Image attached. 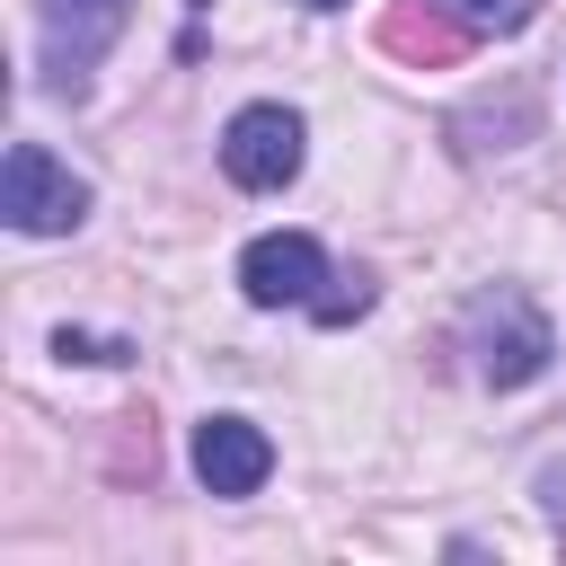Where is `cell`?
Segmentation results:
<instances>
[{
	"label": "cell",
	"instance_id": "cell-1",
	"mask_svg": "<svg viewBox=\"0 0 566 566\" xmlns=\"http://www.w3.org/2000/svg\"><path fill=\"white\" fill-rule=\"evenodd\" d=\"M451 336H460L478 389H531V380L557 363V327H548V310H539L522 283H486V292H469V310H460Z\"/></svg>",
	"mask_w": 566,
	"mask_h": 566
},
{
	"label": "cell",
	"instance_id": "cell-2",
	"mask_svg": "<svg viewBox=\"0 0 566 566\" xmlns=\"http://www.w3.org/2000/svg\"><path fill=\"white\" fill-rule=\"evenodd\" d=\"M0 221L18 239H71L88 221V177H71L44 142H9V159H0Z\"/></svg>",
	"mask_w": 566,
	"mask_h": 566
},
{
	"label": "cell",
	"instance_id": "cell-3",
	"mask_svg": "<svg viewBox=\"0 0 566 566\" xmlns=\"http://www.w3.org/2000/svg\"><path fill=\"white\" fill-rule=\"evenodd\" d=\"M301 159H310V124L292 106H274V97H256V106H239L221 124V177L239 195H283L301 177Z\"/></svg>",
	"mask_w": 566,
	"mask_h": 566
},
{
	"label": "cell",
	"instance_id": "cell-4",
	"mask_svg": "<svg viewBox=\"0 0 566 566\" xmlns=\"http://www.w3.org/2000/svg\"><path fill=\"white\" fill-rule=\"evenodd\" d=\"M44 18V88L53 97H88V71L106 62V44L133 27V0H35Z\"/></svg>",
	"mask_w": 566,
	"mask_h": 566
},
{
	"label": "cell",
	"instance_id": "cell-5",
	"mask_svg": "<svg viewBox=\"0 0 566 566\" xmlns=\"http://www.w3.org/2000/svg\"><path fill=\"white\" fill-rule=\"evenodd\" d=\"M327 283H336V274H327V248H318L310 230H265V239L239 248V292H248L256 310H310Z\"/></svg>",
	"mask_w": 566,
	"mask_h": 566
},
{
	"label": "cell",
	"instance_id": "cell-6",
	"mask_svg": "<svg viewBox=\"0 0 566 566\" xmlns=\"http://www.w3.org/2000/svg\"><path fill=\"white\" fill-rule=\"evenodd\" d=\"M195 478H203V495H221V504L256 495V486L274 478L265 424H248V416H203V424H195Z\"/></svg>",
	"mask_w": 566,
	"mask_h": 566
},
{
	"label": "cell",
	"instance_id": "cell-7",
	"mask_svg": "<svg viewBox=\"0 0 566 566\" xmlns=\"http://www.w3.org/2000/svg\"><path fill=\"white\" fill-rule=\"evenodd\" d=\"M380 44H389L398 62H416V71H424V62L442 71V62H460V53L478 44V35H469V27H460V18L442 9V0H398V9L380 18Z\"/></svg>",
	"mask_w": 566,
	"mask_h": 566
},
{
	"label": "cell",
	"instance_id": "cell-8",
	"mask_svg": "<svg viewBox=\"0 0 566 566\" xmlns=\"http://www.w3.org/2000/svg\"><path fill=\"white\" fill-rule=\"evenodd\" d=\"M442 9H451L469 35H513V27H531L539 0H442Z\"/></svg>",
	"mask_w": 566,
	"mask_h": 566
},
{
	"label": "cell",
	"instance_id": "cell-9",
	"mask_svg": "<svg viewBox=\"0 0 566 566\" xmlns=\"http://www.w3.org/2000/svg\"><path fill=\"white\" fill-rule=\"evenodd\" d=\"M478 124H495V133H513V142H522V133L539 124V106H531V88H513L504 106H460V115H451V133H478Z\"/></svg>",
	"mask_w": 566,
	"mask_h": 566
},
{
	"label": "cell",
	"instance_id": "cell-10",
	"mask_svg": "<svg viewBox=\"0 0 566 566\" xmlns=\"http://www.w3.org/2000/svg\"><path fill=\"white\" fill-rule=\"evenodd\" d=\"M363 310H371V274H363V265H354V274H336V292H318V301H310V318H318V327H345V318H363Z\"/></svg>",
	"mask_w": 566,
	"mask_h": 566
},
{
	"label": "cell",
	"instance_id": "cell-11",
	"mask_svg": "<svg viewBox=\"0 0 566 566\" xmlns=\"http://www.w3.org/2000/svg\"><path fill=\"white\" fill-rule=\"evenodd\" d=\"M53 354L62 363H133L124 336H88V327H53Z\"/></svg>",
	"mask_w": 566,
	"mask_h": 566
},
{
	"label": "cell",
	"instance_id": "cell-12",
	"mask_svg": "<svg viewBox=\"0 0 566 566\" xmlns=\"http://www.w3.org/2000/svg\"><path fill=\"white\" fill-rule=\"evenodd\" d=\"M539 504H548V531H557V548H566V469H557V460L539 469Z\"/></svg>",
	"mask_w": 566,
	"mask_h": 566
},
{
	"label": "cell",
	"instance_id": "cell-13",
	"mask_svg": "<svg viewBox=\"0 0 566 566\" xmlns=\"http://www.w3.org/2000/svg\"><path fill=\"white\" fill-rule=\"evenodd\" d=\"M301 9H345V0H301Z\"/></svg>",
	"mask_w": 566,
	"mask_h": 566
}]
</instances>
